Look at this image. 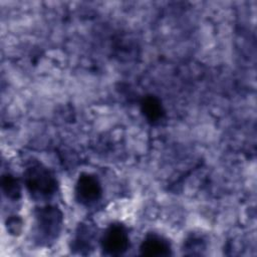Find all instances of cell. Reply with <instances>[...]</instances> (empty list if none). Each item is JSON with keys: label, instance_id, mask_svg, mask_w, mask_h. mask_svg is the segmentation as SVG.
<instances>
[{"label": "cell", "instance_id": "6da1fadb", "mask_svg": "<svg viewBox=\"0 0 257 257\" xmlns=\"http://www.w3.org/2000/svg\"><path fill=\"white\" fill-rule=\"evenodd\" d=\"M23 182L31 199L35 202H47L58 190V181L52 170L40 161H30L24 172Z\"/></svg>", "mask_w": 257, "mask_h": 257}, {"label": "cell", "instance_id": "7a4b0ae2", "mask_svg": "<svg viewBox=\"0 0 257 257\" xmlns=\"http://www.w3.org/2000/svg\"><path fill=\"white\" fill-rule=\"evenodd\" d=\"M63 214L56 205L44 204L34 211V239L39 246H50L59 237Z\"/></svg>", "mask_w": 257, "mask_h": 257}, {"label": "cell", "instance_id": "3957f363", "mask_svg": "<svg viewBox=\"0 0 257 257\" xmlns=\"http://www.w3.org/2000/svg\"><path fill=\"white\" fill-rule=\"evenodd\" d=\"M99 244L101 253L106 256L123 255L130 248L131 240L127 228L120 222L109 224L102 232Z\"/></svg>", "mask_w": 257, "mask_h": 257}, {"label": "cell", "instance_id": "277c9868", "mask_svg": "<svg viewBox=\"0 0 257 257\" xmlns=\"http://www.w3.org/2000/svg\"><path fill=\"white\" fill-rule=\"evenodd\" d=\"M74 197L78 204L90 207L100 201L102 186L99 179L90 173H81L74 186Z\"/></svg>", "mask_w": 257, "mask_h": 257}, {"label": "cell", "instance_id": "5b68a950", "mask_svg": "<svg viewBox=\"0 0 257 257\" xmlns=\"http://www.w3.org/2000/svg\"><path fill=\"white\" fill-rule=\"evenodd\" d=\"M143 256L166 257L172 255V244L168 238L155 232L147 233L140 245Z\"/></svg>", "mask_w": 257, "mask_h": 257}, {"label": "cell", "instance_id": "8992f818", "mask_svg": "<svg viewBox=\"0 0 257 257\" xmlns=\"http://www.w3.org/2000/svg\"><path fill=\"white\" fill-rule=\"evenodd\" d=\"M140 107L144 117L152 125H157L165 119L166 110L162 100L154 94L143 96L140 102Z\"/></svg>", "mask_w": 257, "mask_h": 257}, {"label": "cell", "instance_id": "52a82bcc", "mask_svg": "<svg viewBox=\"0 0 257 257\" xmlns=\"http://www.w3.org/2000/svg\"><path fill=\"white\" fill-rule=\"evenodd\" d=\"M93 242L94 232L90 225L80 224L76 229L73 239L71 240L70 250L81 255L88 254L93 249Z\"/></svg>", "mask_w": 257, "mask_h": 257}, {"label": "cell", "instance_id": "ba28073f", "mask_svg": "<svg viewBox=\"0 0 257 257\" xmlns=\"http://www.w3.org/2000/svg\"><path fill=\"white\" fill-rule=\"evenodd\" d=\"M207 248V241L199 233H190L184 240L182 251L185 255H201Z\"/></svg>", "mask_w": 257, "mask_h": 257}, {"label": "cell", "instance_id": "9c48e42d", "mask_svg": "<svg viewBox=\"0 0 257 257\" xmlns=\"http://www.w3.org/2000/svg\"><path fill=\"white\" fill-rule=\"evenodd\" d=\"M1 189L3 195L11 201H18L21 198L20 182L14 175L10 173L4 174L2 176Z\"/></svg>", "mask_w": 257, "mask_h": 257}, {"label": "cell", "instance_id": "30bf717a", "mask_svg": "<svg viewBox=\"0 0 257 257\" xmlns=\"http://www.w3.org/2000/svg\"><path fill=\"white\" fill-rule=\"evenodd\" d=\"M22 225H23V222L19 216H11L7 219V222H6L7 231L11 235L20 234L22 231Z\"/></svg>", "mask_w": 257, "mask_h": 257}]
</instances>
